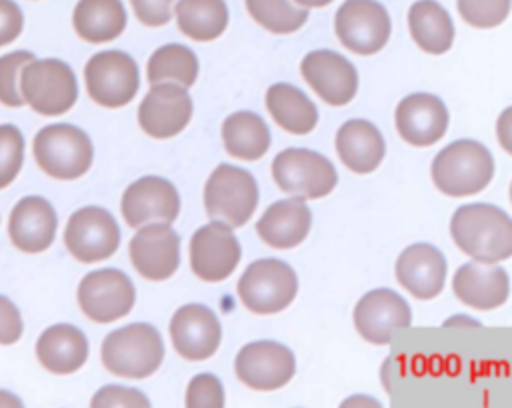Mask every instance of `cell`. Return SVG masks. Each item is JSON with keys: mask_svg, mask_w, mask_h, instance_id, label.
<instances>
[{"mask_svg": "<svg viewBox=\"0 0 512 408\" xmlns=\"http://www.w3.org/2000/svg\"><path fill=\"white\" fill-rule=\"evenodd\" d=\"M454 244L474 260L502 262L512 254L510 216L486 202L460 206L450 220Z\"/></svg>", "mask_w": 512, "mask_h": 408, "instance_id": "obj_1", "label": "cell"}, {"mask_svg": "<svg viewBox=\"0 0 512 408\" xmlns=\"http://www.w3.org/2000/svg\"><path fill=\"white\" fill-rule=\"evenodd\" d=\"M102 364L122 378H146L154 374L164 358V342L158 330L144 322H134L112 330L102 340Z\"/></svg>", "mask_w": 512, "mask_h": 408, "instance_id": "obj_2", "label": "cell"}, {"mask_svg": "<svg viewBox=\"0 0 512 408\" xmlns=\"http://www.w3.org/2000/svg\"><path fill=\"white\" fill-rule=\"evenodd\" d=\"M434 186L448 196H472L494 176V158L476 140H456L442 148L430 168Z\"/></svg>", "mask_w": 512, "mask_h": 408, "instance_id": "obj_3", "label": "cell"}, {"mask_svg": "<svg viewBox=\"0 0 512 408\" xmlns=\"http://www.w3.org/2000/svg\"><path fill=\"white\" fill-rule=\"evenodd\" d=\"M36 164L56 180L84 176L94 160V146L84 130L74 124H48L36 132L32 142Z\"/></svg>", "mask_w": 512, "mask_h": 408, "instance_id": "obj_4", "label": "cell"}, {"mask_svg": "<svg viewBox=\"0 0 512 408\" xmlns=\"http://www.w3.org/2000/svg\"><path fill=\"white\" fill-rule=\"evenodd\" d=\"M18 88L24 104L42 116L68 112L78 98V82L72 68L58 58H32L20 70Z\"/></svg>", "mask_w": 512, "mask_h": 408, "instance_id": "obj_5", "label": "cell"}, {"mask_svg": "<svg viewBox=\"0 0 512 408\" xmlns=\"http://www.w3.org/2000/svg\"><path fill=\"white\" fill-rule=\"evenodd\" d=\"M258 206V184L254 176L238 166L220 164L204 186V208L214 220L238 228L250 220Z\"/></svg>", "mask_w": 512, "mask_h": 408, "instance_id": "obj_6", "label": "cell"}, {"mask_svg": "<svg viewBox=\"0 0 512 408\" xmlns=\"http://www.w3.org/2000/svg\"><path fill=\"white\" fill-rule=\"evenodd\" d=\"M240 302L256 314H276L290 306L298 292V278L290 264L276 258L252 262L238 280Z\"/></svg>", "mask_w": 512, "mask_h": 408, "instance_id": "obj_7", "label": "cell"}, {"mask_svg": "<svg viewBox=\"0 0 512 408\" xmlns=\"http://www.w3.org/2000/svg\"><path fill=\"white\" fill-rule=\"evenodd\" d=\"M272 176L280 190L302 198H322L338 184L332 162L306 148H286L272 160Z\"/></svg>", "mask_w": 512, "mask_h": 408, "instance_id": "obj_8", "label": "cell"}, {"mask_svg": "<svg viewBox=\"0 0 512 408\" xmlns=\"http://www.w3.org/2000/svg\"><path fill=\"white\" fill-rule=\"evenodd\" d=\"M88 96L104 108L126 106L138 92L140 76L134 58L122 50L94 54L84 66Z\"/></svg>", "mask_w": 512, "mask_h": 408, "instance_id": "obj_9", "label": "cell"}, {"mask_svg": "<svg viewBox=\"0 0 512 408\" xmlns=\"http://www.w3.org/2000/svg\"><path fill=\"white\" fill-rule=\"evenodd\" d=\"M334 30L338 40L352 52L370 56L380 52L390 38V16L376 0H346L336 16Z\"/></svg>", "mask_w": 512, "mask_h": 408, "instance_id": "obj_10", "label": "cell"}, {"mask_svg": "<svg viewBox=\"0 0 512 408\" xmlns=\"http://www.w3.org/2000/svg\"><path fill=\"white\" fill-rule=\"evenodd\" d=\"M64 244L78 262H100L118 250L120 228L108 210L100 206H84L68 218Z\"/></svg>", "mask_w": 512, "mask_h": 408, "instance_id": "obj_11", "label": "cell"}, {"mask_svg": "<svg viewBox=\"0 0 512 408\" xmlns=\"http://www.w3.org/2000/svg\"><path fill=\"white\" fill-rule=\"evenodd\" d=\"M136 302L132 280L116 268L88 272L78 284L80 310L94 322L108 324L126 316Z\"/></svg>", "mask_w": 512, "mask_h": 408, "instance_id": "obj_12", "label": "cell"}, {"mask_svg": "<svg viewBox=\"0 0 512 408\" xmlns=\"http://www.w3.org/2000/svg\"><path fill=\"white\" fill-rule=\"evenodd\" d=\"M242 248L232 228L220 220L200 226L190 238V268L206 282L226 280L238 266Z\"/></svg>", "mask_w": 512, "mask_h": 408, "instance_id": "obj_13", "label": "cell"}, {"mask_svg": "<svg viewBox=\"0 0 512 408\" xmlns=\"http://www.w3.org/2000/svg\"><path fill=\"white\" fill-rule=\"evenodd\" d=\"M236 376L252 390H276L288 384L296 372L290 348L272 340L246 344L234 360Z\"/></svg>", "mask_w": 512, "mask_h": 408, "instance_id": "obj_14", "label": "cell"}, {"mask_svg": "<svg viewBox=\"0 0 512 408\" xmlns=\"http://www.w3.org/2000/svg\"><path fill=\"white\" fill-rule=\"evenodd\" d=\"M192 118V98L188 90L174 82L152 84L138 106V124L152 138H172L182 132Z\"/></svg>", "mask_w": 512, "mask_h": 408, "instance_id": "obj_15", "label": "cell"}, {"mask_svg": "<svg viewBox=\"0 0 512 408\" xmlns=\"http://www.w3.org/2000/svg\"><path fill=\"white\" fill-rule=\"evenodd\" d=\"M128 226L140 228L150 222L172 224L180 212V196L172 182L160 176H144L132 182L120 200Z\"/></svg>", "mask_w": 512, "mask_h": 408, "instance_id": "obj_16", "label": "cell"}, {"mask_svg": "<svg viewBox=\"0 0 512 408\" xmlns=\"http://www.w3.org/2000/svg\"><path fill=\"white\" fill-rule=\"evenodd\" d=\"M128 252L140 276L146 280H166L178 270L180 238L170 224L150 222L132 236Z\"/></svg>", "mask_w": 512, "mask_h": 408, "instance_id": "obj_17", "label": "cell"}, {"mask_svg": "<svg viewBox=\"0 0 512 408\" xmlns=\"http://www.w3.org/2000/svg\"><path fill=\"white\" fill-rule=\"evenodd\" d=\"M412 310L408 302L390 288L366 292L354 308V326L370 344H388L394 330L408 328Z\"/></svg>", "mask_w": 512, "mask_h": 408, "instance_id": "obj_18", "label": "cell"}, {"mask_svg": "<svg viewBox=\"0 0 512 408\" xmlns=\"http://www.w3.org/2000/svg\"><path fill=\"white\" fill-rule=\"evenodd\" d=\"M302 78L332 106L348 104L358 90V72L350 60L334 50H312L300 62Z\"/></svg>", "mask_w": 512, "mask_h": 408, "instance_id": "obj_19", "label": "cell"}, {"mask_svg": "<svg viewBox=\"0 0 512 408\" xmlns=\"http://www.w3.org/2000/svg\"><path fill=\"white\" fill-rule=\"evenodd\" d=\"M170 338L174 350L186 360L210 358L222 338L216 314L204 304H184L170 320Z\"/></svg>", "mask_w": 512, "mask_h": 408, "instance_id": "obj_20", "label": "cell"}, {"mask_svg": "<svg viewBox=\"0 0 512 408\" xmlns=\"http://www.w3.org/2000/svg\"><path fill=\"white\" fill-rule=\"evenodd\" d=\"M394 122L402 140L414 146H430L444 136L448 128V110L438 96L416 92L400 100L394 112Z\"/></svg>", "mask_w": 512, "mask_h": 408, "instance_id": "obj_21", "label": "cell"}, {"mask_svg": "<svg viewBox=\"0 0 512 408\" xmlns=\"http://www.w3.org/2000/svg\"><path fill=\"white\" fill-rule=\"evenodd\" d=\"M56 228L58 216L54 206L42 196H24L10 212L8 236L20 252H44L54 242Z\"/></svg>", "mask_w": 512, "mask_h": 408, "instance_id": "obj_22", "label": "cell"}, {"mask_svg": "<svg viewBox=\"0 0 512 408\" xmlns=\"http://www.w3.org/2000/svg\"><path fill=\"white\" fill-rule=\"evenodd\" d=\"M396 280L414 298L432 300L444 288L446 258L432 244H412L396 260Z\"/></svg>", "mask_w": 512, "mask_h": 408, "instance_id": "obj_23", "label": "cell"}, {"mask_svg": "<svg viewBox=\"0 0 512 408\" xmlns=\"http://www.w3.org/2000/svg\"><path fill=\"white\" fill-rule=\"evenodd\" d=\"M452 290L466 306L476 310H494L508 298V272L496 262L474 260L456 270Z\"/></svg>", "mask_w": 512, "mask_h": 408, "instance_id": "obj_24", "label": "cell"}, {"mask_svg": "<svg viewBox=\"0 0 512 408\" xmlns=\"http://www.w3.org/2000/svg\"><path fill=\"white\" fill-rule=\"evenodd\" d=\"M312 212L302 196L286 198L270 204L256 222V232L270 248H294L308 236Z\"/></svg>", "mask_w": 512, "mask_h": 408, "instance_id": "obj_25", "label": "cell"}, {"mask_svg": "<svg viewBox=\"0 0 512 408\" xmlns=\"http://www.w3.org/2000/svg\"><path fill=\"white\" fill-rule=\"evenodd\" d=\"M334 144L342 164L356 174L376 170L386 154V144L380 130L368 120L344 122L336 132Z\"/></svg>", "mask_w": 512, "mask_h": 408, "instance_id": "obj_26", "label": "cell"}, {"mask_svg": "<svg viewBox=\"0 0 512 408\" xmlns=\"http://www.w3.org/2000/svg\"><path fill=\"white\" fill-rule=\"evenodd\" d=\"M36 358L52 374H72L88 358V340L72 324H54L38 336Z\"/></svg>", "mask_w": 512, "mask_h": 408, "instance_id": "obj_27", "label": "cell"}, {"mask_svg": "<svg viewBox=\"0 0 512 408\" xmlns=\"http://www.w3.org/2000/svg\"><path fill=\"white\" fill-rule=\"evenodd\" d=\"M76 34L92 44L118 38L126 28V10L120 0H78L72 12Z\"/></svg>", "mask_w": 512, "mask_h": 408, "instance_id": "obj_28", "label": "cell"}, {"mask_svg": "<svg viewBox=\"0 0 512 408\" xmlns=\"http://www.w3.org/2000/svg\"><path fill=\"white\" fill-rule=\"evenodd\" d=\"M408 28L414 42L428 54H444L454 42V22L436 0H418L408 10Z\"/></svg>", "mask_w": 512, "mask_h": 408, "instance_id": "obj_29", "label": "cell"}, {"mask_svg": "<svg viewBox=\"0 0 512 408\" xmlns=\"http://www.w3.org/2000/svg\"><path fill=\"white\" fill-rule=\"evenodd\" d=\"M266 108L274 122L292 134H308L318 122L314 102L300 88L286 82H278L268 88Z\"/></svg>", "mask_w": 512, "mask_h": 408, "instance_id": "obj_30", "label": "cell"}, {"mask_svg": "<svg viewBox=\"0 0 512 408\" xmlns=\"http://www.w3.org/2000/svg\"><path fill=\"white\" fill-rule=\"evenodd\" d=\"M222 140L230 156L258 160L270 148V130L258 114L240 110L222 122Z\"/></svg>", "mask_w": 512, "mask_h": 408, "instance_id": "obj_31", "label": "cell"}, {"mask_svg": "<svg viewBox=\"0 0 512 408\" xmlns=\"http://www.w3.org/2000/svg\"><path fill=\"white\" fill-rule=\"evenodd\" d=\"M172 12L178 30L196 42H210L228 26V8L224 0H178Z\"/></svg>", "mask_w": 512, "mask_h": 408, "instance_id": "obj_32", "label": "cell"}, {"mask_svg": "<svg viewBox=\"0 0 512 408\" xmlns=\"http://www.w3.org/2000/svg\"><path fill=\"white\" fill-rule=\"evenodd\" d=\"M146 76L150 84L174 82L188 88L198 76V58L184 44H164L148 58Z\"/></svg>", "mask_w": 512, "mask_h": 408, "instance_id": "obj_33", "label": "cell"}, {"mask_svg": "<svg viewBox=\"0 0 512 408\" xmlns=\"http://www.w3.org/2000/svg\"><path fill=\"white\" fill-rule=\"evenodd\" d=\"M250 16L274 34L300 30L308 20V8L294 6L290 0H244Z\"/></svg>", "mask_w": 512, "mask_h": 408, "instance_id": "obj_34", "label": "cell"}, {"mask_svg": "<svg viewBox=\"0 0 512 408\" xmlns=\"http://www.w3.org/2000/svg\"><path fill=\"white\" fill-rule=\"evenodd\" d=\"M24 162V136L14 124H0V190L14 182Z\"/></svg>", "mask_w": 512, "mask_h": 408, "instance_id": "obj_35", "label": "cell"}, {"mask_svg": "<svg viewBox=\"0 0 512 408\" xmlns=\"http://www.w3.org/2000/svg\"><path fill=\"white\" fill-rule=\"evenodd\" d=\"M462 20L474 28L500 26L508 12L510 0H456Z\"/></svg>", "mask_w": 512, "mask_h": 408, "instance_id": "obj_36", "label": "cell"}, {"mask_svg": "<svg viewBox=\"0 0 512 408\" xmlns=\"http://www.w3.org/2000/svg\"><path fill=\"white\" fill-rule=\"evenodd\" d=\"M32 58L34 54L28 50H14L0 56V104L10 108H18L24 104L18 88V78L22 66Z\"/></svg>", "mask_w": 512, "mask_h": 408, "instance_id": "obj_37", "label": "cell"}, {"mask_svg": "<svg viewBox=\"0 0 512 408\" xmlns=\"http://www.w3.org/2000/svg\"><path fill=\"white\" fill-rule=\"evenodd\" d=\"M188 408H222L224 388L214 374H198L188 382L186 388Z\"/></svg>", "mask_w": 512, "mask_h": 408, "instance_id": "obj_38", "label": "cell"}, {"mask_svg": "<svg viewBox=\"0 0 512 408\" xmlns=\"http://www.w3.org/2000/svg\"><path fill=\"white\" fill-rule=\"evenodd\" d=\"M90 404L94 408H98V406H146L148 408L150 400L134 388H124V386H112L110 384V386L100 388L94 394Z\"/></svg>", "mask_w": 512, "mask_h": 408, "instance_id": "obj_39", "label": "cell"}, {"mask_svg": "<svg viewBox=\"0 0 512 408\" xmlns=\"http://www.w3.org/2000/svg\"><path fill=\"white\" fill-rule=\"evenodd\" d=\"M176 0H130L136 18L146 26H164L172 18Z\"/></svg>", "mask_w": 512, "mask_h": 408, "instance_id": "obj_40", "label": "cell"}, {"mask_svg": "<svg viewBox=\"0 0 512 408\" xmlns=\"http://www.w3.org/2000/svg\"><path fill=\"white\" fill-rule=\"evenodd\" d=\"M24 330L18 306L0 294V344L8 346L20 340Z\"/></svg>", "mask_w": 512, "mask_h": 408, "instance_id": "obj_41", "label": "cell"}, {"mask_svg": "<svg viewBox=\"0 0 512 408\" xmlns=\"http://www.w3.org/2000/svg\"><path fill=\"white\" fill-rule=\"evenodd\" d=\"M24 28V14L14 0H0V46L14 42Z\"/></svg>", "mask_w": 512, "mask_h": 408, "instance_id": "obj_42", "label": "cell"}, {"mask_svg": "<svg viewBox=\"0 0 512 408\" xmlns=\"http://www.w3.org/2000/svg\"><path fill=\"white\" fill-rule=\"evenodd\" d=\"M0 406H22V400L6 390H0Z\"/></svg>", "mask_w": 512, "mask_h": 408, "instance_id": "obj_43", "label": "cell"}, {"mask_svg": "<svg viewBox=\"0 0 512 408\" xmlns=\"http://www.w3.org/2000/svg\"><path fill=\"white\" fill-rule=\"evenodd\" d=\"M294 2L302 8H322V6H328L332 0H294Z\"/></svg>", "mask_w": 512, "mask_h": 408, "instance_id": "obj_44", "label": "cell"}]
</instances>
